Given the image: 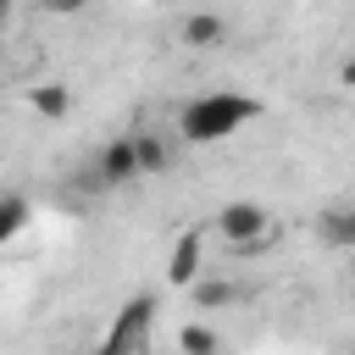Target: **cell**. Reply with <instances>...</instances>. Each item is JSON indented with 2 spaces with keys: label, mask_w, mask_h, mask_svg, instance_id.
<instances>
[{
  "label": "cell",
  "mask_w": 355,
  "mask_h": 355,
  "mask_svg": "<svg viewBox=\"0 0 355 355\" xmlns=\"http://www.w3.org/2000/svg\"><path fill=\"white\" fill-rule=\"evenodd\" d=\"M266 105L255 94H239V89H211V94H194L183 111H178V139L183 144H222L233 139L239 128L261 122Z\"/></svg>",
  "instance_id": "6da1fadb"
},
{
  "label": "cell",
  "mask_w": 355,
  "mask_h": 355,
  "mask_svg": "<svg viewBox=\"0 0 355 355\" xmlns=\"http://www.w3.org/2000/svg\"><path fill=\"white\" fill-rule=\"evenodd\" d=\"M322 239H327L333 250H355V205L322 211Z\"/></svg>",
  "instance_id": "ba28073f"
},
{
  "label": "cell",
  "mask_w": 355,
  "mask_h": 355,
  "mask_svg": "<svg viewBox=\"0 0 355 355\" xmlns=\"http://www.w3.org/2000/svg\"><path fill=\"white\" fill-rule=\"evenodd\" d=\"M39 6H44L50 17H78V11H89L94 0H39Z\"/></svg>",
  "instance_id": "4fadbf2b"
},
{
  "label": "cell",
  "mask_w": 355,
  "mask_h": 355,
  "mask_svg": "<svg viewBox=\"0 0 355 355\" xmlns=\"http://www.w3.org/2000/svg\"><path fill=\"white\" fill-rule=\"evenodd\" d=\"M211 227L222 233V244H227L233 255H261V250H272V239H277L272 211L255 205V200H227V205L211 216Z\"/></svg>",
  "instance_id": "7a4b0ae2"
},
{
  "label": "cell",
  "mask_w": 355,
  "mask_h": 355,
  "mask_svg": "<svg viewBox=\"0 0 355 355\" xmlns=\"http://www.w3.org/2000/svg\"><path fill=\"white\" fill-rule=\"evenodd\" d=\"M233 39V28H227V17L222 11H189L183 17V28H178V44H189V50H222Z\"/></svg>",
  "instance_id": "8992f818"
},
{
  "label": "cell",
  "mask_w": 355,
  "mask_h": 355,
  "mask_svg": "<svg viewBox=\"0 0 355 355\" xmlns=\"http://www.w3.org/2000/svg\"><path fill=\"white\" fill-rule=\"evenodd\" d=\"M178 349H183V355H211V349H222V333H211V327H183V333H178Z\"/></svg>",
  "instance_id": "7c38bea8"
},
{
  "label": "cell",
  "mask_w": 355,
  "mask_h": 355,
  "mask_svg": "<svg viewBox=\"0 0 355 355\" xmlns=\"http://www.w3.org/2000/svg\"><path fill=\"white\" fill-rule=\"evenodd\" d=\"M200 272H205V233L189 227V233H178V244H172V255H166V283H172V288H194Z\"/></svg>",
  "instance_id": "5b68a950"
},
{
  "label": "cell",
  "mask_w": 355,
  "mask_h": 355,
  "mask_svg": "<svg viewBox=\"0 0 355 355\" xmlns=\"http://www.w3.org/2000/svg\"><path fill=\"white\" fill-rule=\"evenodd\" d=\"M233 300H239V288L227 277H194V305L200 311H216V305H233Z\"/></svg>",
  "instance_id": "8fae6325"
},
{
  "label": "cell",
  "mask_w": 355,
  "mask_h": 355,
  "mask_svg": "<svg viewBox=\"0 0 355 355\" xmlns=\"http://www.w3.org/2000/svg\"><path fill=\"white\" fill-rule=\"evenodd\" d=\"M94 189H128V183H139L144 178V166H139V150H133V133H116L111 144H100V155H94Z\"/></svg>",
  "instance_id": "277c9868"
},
{
  "label": "cell",
  "mask_w": 355,
  "mask_h": 355,
  "mask_svg": "<svg viewBox=\"0 0 355 355\" xmlns=\"http://www.w3.org/2000/svg\"><path fill=\"white\" fill-rule=\"evenodd\" d=\"M28 111L44 116V122H61V116L72 111V89L55 83V78H50V83H33V89H28Z\"/></svg>",
  "instance_id": "52a82bcc"
},
{
  "label": "cell",
  "mask_w": 355,
  "mask_h": 355,
  "mask_svg": "<svg viewBox=\"0 0 355 355\" xmlns=\"http://www.w3.org/2000/svg\"><path fill=\"white\" fill-rule=\"evenodd\" d=\"M338 83H344V89H355V50L338 61Z\"/></svg>",
  "instance_id": "5bb4252c"
},
{
  "label": "cell",
  "mask_w": 355,
  "mask_h": 355,
  "mask_svg": "<svg viewBox=\"0 0 355 355\" xmlns=\"http://www.w3.org/2000/svg\"><path fill=\"white\" fill-rule=\"evenodd\" d=\"M150 322H155V294H128L116 305V322L105 327L100 349L122 355V349H150Z\"/></svg>",
  "instance_id": "3957f363"
},
{
  "label": "cell",
  "mask_w": 355,
  "mask_h": 355,
  "mask_svg": "<svg viewBox=\"0 0 355 355\" xmlns=\"http://www.w3.org/2000/svg\"><path fill=\"white\" fill-rule=\"evenodd\" d=\"M133 150H139V166H144V178L166 172V139H161V133L139 128V133H133Z\"/></svg>",
  "instance_id": "30bf717a"
},
{
  "label": "cell",
  "mask_w": 355,
  "mask_h": 355,
  "mask_svg": "<svg viewBox=\"0 0 355 355\" xmlns=\"http://www.w3.org/2000/svg\"><path fill=\"white\" fill-rule=\"evenodd\" d=\"M28 222H33V205L22 194H0V244H11Z\"/></svg>",
  "instance_id": "9c48e42d"
},
{
  "label": "cell",
  "mask_w": 355,
  "mask_h": 355,
  "mask_svg": "<svg viewBox=\"0 0 355 355\" xmlns=\"http://www.w3.org/2000/svg\"><path fill=\"white\" fill-rule=\"evenodd\" d=\"M349 255H355V250H349Z\"/></svg>",
  "instance_id": "2e32d148"
},
{
  "label": "cell",
  "mask_w": 355,
  "mask_h": 355,
  "mask_svg": "<svg viewBox=\"0 0 355 355\" xmlns=\"http://www.w3.org/2000/svg\"><path fill=\"white\" fill-rule=\"evenodd\" d=\"M6 17H11V0H0V28H6Z\"/></svg>",
  "instance_id": "9a60e30c"
}]
</instances>
